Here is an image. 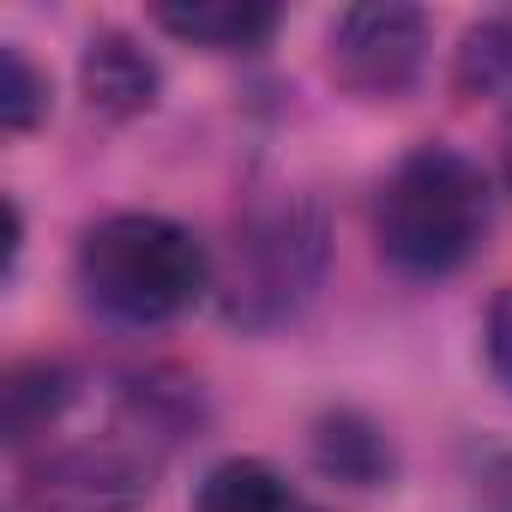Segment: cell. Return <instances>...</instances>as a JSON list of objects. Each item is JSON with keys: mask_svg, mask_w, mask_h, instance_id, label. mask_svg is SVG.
I'll return each instance as SVG.
<instances>
[{"mask_svg": "<svg viewBox=\"0 0 512 512\" xmlns=\"http://www.w3.org/2000/svg\"><path fill=\"white\" fill-rule=\"evenodd\" d=\"M151 25L205 55H253L278 37L284 13L266 0H157Z\"/></svg>", "mask_w": 512, "mask_h": 512, "instance_id": "7", "label": "cell"}, {"mask_svg": "<svg viewBox=\"0 0 512 512\" xmlns=\"http://www.w3.org/2000/svg\"><path fill=\"white\" fill-rule=\"evenodd\" d=\"M332 260L326 211L290 187H253L229 223V253L217 260V308L241 332H278L302 320L320 296Z\"/></svg>", "mask_w": 512, "mask_h": 512, "instance_id": "3", "label": "cell"}, {"mask_svg": "<svg viewBox=\"0 0 512 512\" xmlns=\"http://www.w3.org/2000/svg\"><path fill=\"white\" fill-rule=\"evenodd\" d=\"M488 217H494V193L482 163L464 157L458 145H416L374 187L368 223L386 272L410 284H440L458 266H470V253L488 235Z\"/></svg>", "mask_w": 512, "mask_h": 512, "instance_id": "2", "label": "cell"}, {"mask_svg": "<svg viewBox=\"0 0 512 512\" xmlns=\"http://www.w3.org/2000/svg\"><path fill=\"white\" fill-rule=\"evenodd\" d=\"M73 284L85 308L115 326H169L217 290L211 247L163 211H109L73 247Z\"/></svg>", "mask_w": 512, "mask_h": 512, "instance_id": "1", "label": "cell"}, {"mask_svg": "<svg viewBox=\"0 0 512 512\" xmlns=\"http://www.w3.org/2000/svg\"><path fill=\"white\" fill-rule=\"evenodd\" d=\"M49 115V73L19 49L0 43V133H37Z\"/></svg>", "mask_w": 512, "mask_h": 512, "instance_id": "12", "label": "cell"}, {"mask_svg": "<svg viewBox=\"0 0 512 512\" xmlns=\"http://www.w3.org/2000/svg\"><path fill=\"white\" fill-rule=\"evenodd\" d=\"M314 458H320L326 476H338V482H350V488H380V482L392 476V440H386L368 416H356V410L320 416V428H314Z\"/></svg>", "mask_w": 512, "mask_h": 512, "instance_id": "10", "label": "cell"}, {"mask_svg": "<svg viewBox=\"0 0 512 512\" xmlns=\"http://www.w3.org/2000/svg\"><path fill=\"white\" fill-rule=\"evenodd\" d=\"M73 404H79V374L67 362H25L0 386V434L13 452H31L67 422Z\"/></svg>", "mask_w": 512, "mask_h": 512, "instance_id": "8", "label": "cell"}, {"mask_svg": "<svg viewBox=\"0 0 512 512\" xmlns=\"http://www.w3.org/2000/svg\"><path fill=\"white\" fill-rule=\"evenodd\" d=\"M163 440L133 422L127 410L115 416V434H91V440H67V446H43L25 464V506L31 512H139L157 488V464H163Z\"/></svg>", "mask_w": 512, "mask_h": 512, "instance_id": "4", "label": "cell"}, {"mask_svg": "<svg viewBox=\"0 0 512 512\" xmlns=\"http://www.w3.org/2000/svg\"><path fill=\"white\" fill-rule=\"evenodd\" d=\"M452 91L458 97L512 91V19H482L464 31L458 61H452Z\"/></svg>", "mask_w": 512, "mask_h": 512, "instance_id": "11", "label": "cell"}, {"mask_svg": "<svg viewBox=\"0 0 512 512\" xmlns=\"http://www.w3.org/2000/svg\"><path fill=\"white\" fill-rule=\"evenodd\" d=\"M193 512H320V506H314L278 464L235 452V458H217V464L199 476Z\"/></svg>", "mask_w": 512, "mask_h": 512, "instance_id": "9", "label": "cell"}, {"mask_svg": "<svg viewBox=\"0 0 512 512\" xmlns=\"http://www.w3.org/2000/svg\"><path fill=\"white\" fill-rule=\"evenodd\" d=\"M500 175L512 187V103H506V121H500Z\"/></svg>", "mask_w": 512, "mask_h": 512, "instance_id": "14", "label": "cell"}, {"mask_svg": "<svg viewBox=\"0 0 512 512\" xmlns=\"http://www.w3.org/2000/svg\"><path fill=\"white\" fill-rule=\"evenodd\" d=\"M79 97L103 121H139L163 97V67L139 49L133 31L103 25V31H91V43L79 55Z\"/></svg>", "mask_w": 512, "mask_h": 512, "instance_id": "6", "label": "cell"}, {"mask_svg": "<svg viewBox=\"0 0 512 512\" xmlns=\"http://www.w3.org/2000/svg\"><path fill=\"white\" fill-rule=\"evenodd\" d=\"M482 350H488V374L512 392V284L488 302V326H482Z\"/></svg>", "mask_w": 512, "mask_h": 512, "instance_id": "13", "label": "cell"}, {"mask_svg": "<svg viewBox=\"0 0 512 512\" xmlns=\"http://www.w3.org/2000/svg\"><path fill=\"white\" fill-rule=\"evenodd\" d=\"M428 67V13L404 0L344 7L326 25V73L356 103H398L422 85Z\"/></svg>", "mask_w": 512, "mask_h": 512, "instance_id": "5", "label": "cell"}]
</instances>
